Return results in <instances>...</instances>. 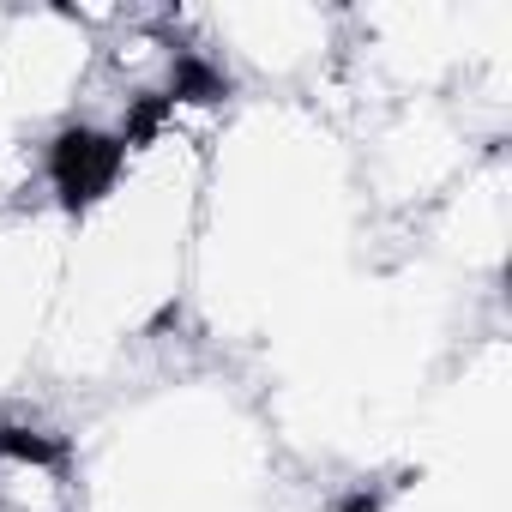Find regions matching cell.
<instances>
[{"label":"cell","mask_w":512,"mask_h":512,"mask_svg":"<svg viewBox=\"0 0 512 512\" xmlns=\"http://www.w3.org/2000/svg\"><path fill=\"white\" fill-rule=\"evenodd\" d=\"M193 49L241 97H314L344 61V13L302 0H253V7L181 13Z\"/></svg>","instance_id":"3957f363"},{"label":"cell","mask_w":512,"mask_h":512,"mask_svg":"<svg viewBox=\"0 0 512 512\" xmlns=\"http://www.w3.org/2000/svg\"><path fill=\"white\" fill-rule=\"evenodd\" d=\"M97 19L85 7H13L0 37V103L37 139L73 127L97 79Z\"/></svg>","instance_id":"277c9868"},{"label":"cell","mask_w":512,"mask_h":512,"mask_svg":"<svg viewBox=\"0 0 512 512\" xmlns=\"http://www.w3.org/2000/svg\"><path fill=\"white\" fill-rule=\"evenodd\" d=\"M512 175H506V145L482 151L464 181L422 217L428 229V247L434 260L464 278V284H500V266H506V235H512Z\"/></svg>","instance_id":"5b68a950"},{"label":"cell","mask_w":512,"mask_h":512,"mask_svg":"<svg viewBox=\"0 0 512 512\" xmlns=\"http://www.w3.org/2000/svg\"><path fill=\"white\" fill-rule=\"evenodd\" d=\"M350 133L308 97H241L211 139L187 314L205 338H284L344 290L362 229Z\"/></svg>","instance_id":"6da1fadb"},{"label":"cell","mask_w":512,"mask_h":512,"mask_svg":"<svg viewBox=\"0 0 512 512\" xmlns=\"http://www.w3.org/2000/svg\"><path fill=\"white\" fill-rule=\"evenodd\" d=\"M79 476L85 512H272L278 440L229 380L181 374L121 392Z\"/></svg>","instance_id":"7a4b0ae2"}]
</instances>
